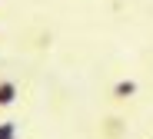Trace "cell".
Segmentation results:
<instances>
[{
    "instance_id": "cell-1",
    "label": "cell",
    "mask_w": 153,
    "mask_h": 139,
    "mask_svg": "<svg viewBox=\"0 0 153 139\" xmlns=\"http://www.w3.org/2000/svg\"><path fill=\"white\" fill-rule=\"evenodd\" d=\"M20 99V83L7 73H0V113H7L10 106H17Z\"/></svg>"
},
{
    "instance_id": "cell-2",
    "label": "cell",
    "mask_w": 153,
    "mask_h": 139,
    "mask_svg": "<svg viewBox=\"0 0 153 139\" xmlns=\"http://www.w3.org/2000/svg\"><path fill=\"white\" fill-rule=\"evenodd\" d=\"M137 93H140V83L137 79H117L113 86H110V99L113 103H130Z\"/></svg>"
},
{
    "instance_id": "cell-3",
    "label": "cell",
    "mask_w": 153,
    "mask_h": 139,
    "mask_svg": "<svg viewBox=\"0 0 153 139\" xmlns=\"http://www.w3.org/2000/svg\"><path fill=\"white\" fill-rule=\"evenodd\" d=\"M0 139H20V126L13 119H0Z\"/></svg>"
}]
</instances>
